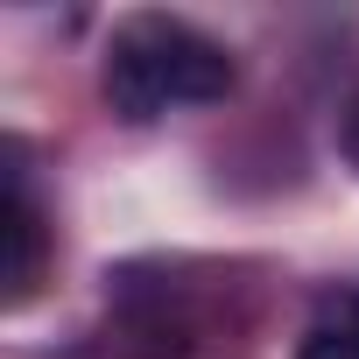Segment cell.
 Here are the masks:
<instances>
[{
	"label": "cell",
	"mask_w": 359,
	"mask_h": 359,
	"mask_svg": "<svg viewBox=\"0 0 359 359\" xmlns=\"http://www.w3.org/2000/svg\"><path fill=\"white\" fill-rule=\"evenodd\" d=\"M233 289L219 261H127L106 275V310L50 359H198L233 331Z\"/></svg>",
	"instance_id": "obj_1"
},
{
	"label": "cell",
	"mask_w": 359,
	"mask_h": 359,
	"mask_svg": "<svg viewBox=\"0 0 359 359\" xmlns=\"http://www.w3.org/2000/svg\"><path fill=\"white\" fill-rule=\"evenodd\" d=\"M233 85H240L233 50L169 8L120 15L106 36V57H99V92L127 127H155L176 113L219 106V99H233Z\"/></svg>",
	"instance_id": "obj_2"
},
{
	"label": "cell",
	"mask_w": 359,
	"mask_h": 359,
	"mask_svg": "<svg viewBox=\"0 0 359 359\" xmlns=\"http://www.w3.org/2000/svg\"><path fill=\"white\" fill-rule=\"evenodd\" d=\"M50 282V212L36 191L29 141H8V310H29Z\"/></svg>",
	"instance_id": "obj_3"
},
{
	"label": "cell",
	"mask_w": 359,
	"mask_h": 359,
	"mask_svg": "<svg viewBox=\"0 0 359 359\" xmlns=\"http://www.w3.org/2000/svg\"><path fill=\"white\" fill-rule=\"evenodd\" d=\"M296 359H359V331H352L338 310H324V317L296 338Z\"/></svg>",
	"instance_id": "obj_4"
},
{
	"label": "cell",
	"mask_w": 359,
	"mask_h": 359,
	"mask_svg": "<svg viewBox=\"0 0 359 359\" xmlns=\"http://www.w3.org/2000/svg\"><path fill=\"white\" fill-rule=\"evenodd\" d=\"M338 155L359 169V99H352V106H345V120H338Z\"/></svg>",
	"instance_id": "obj_5"
},
{
	"label": "cell",
	"mask_w": 359,
	"mask_h": 359,
	"mask_svg": "<svg viewBox=\"0 0 359 359\" xmlns=\"http://www.w3.org/2000/svg\"><path fill=\"white\" fill-rule=\"evenodd\" d=\"M338 317H345V324H352V331H359V289H352V296H345V303H338Z\"/></svg>",
	"instance_id": "obj_6"
}]
</instances>
